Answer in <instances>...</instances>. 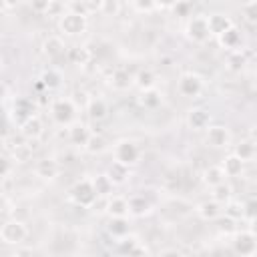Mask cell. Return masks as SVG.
I'll list each match as a JSON object with an SVG mask.
<instances>
[{
    "mask_svg": "<svg viewBox=\"0 0 257 257\" xmlns=\"http://www.w3.org/2000/svg\"><path fill=\"white\" fill-rule=\"evenodd\" d=\"M68 195H70V201H72L74 205L82 207V209H92V207L96 205V201H98L94 183H92V179H86V177H84V179H78V181L70 187Z\"/></svg>",
    "mask_w": 257,
    "mask_h": 257,
    "instance_id": "6da1fadb",
    "label": "cell"
},
{
    "mask_svg": "<svg viewBox=\"0 0 257 257\" xmlns=\"http://www.w3.org/2000/svg\"><path fill=\"white\" fill-rule=\"evenodd\" d=\"M50 116L60 126H72L76 118V104L68 96H60L50 104Z\"/></svg>",
    "mask_w": 257,
    "mask_h": 257,
    "instance_id": "7a4b0ae2",
    "label": "cell"
},
{
    "mask_svg": "<svg viewBox=\"0 0 257 257\" xmlns=\"http://www.w3.org/2000/svg\"><path fill=\"white\" fill-rule=\"evenodd\" d=\"M112 153H114V161L120 163V165H124V167H133L141 159V147L133 139H120V141H116Z\"/></svg>",
    "mask_w": 257,
    "mask_h": 257,
    "instance_id": "3957f363",
    "label": "cell"
},
{
    "mask_svg": "<svg viewBox=\"0 0 257 257\" xmlns=\"http://www.w3.org/2000/svg\"><path fill=\"white\" fill-rule=\"evenodd\" d=\"M185 34L195 44H205L211 38V30L207 24V14H195L185 24Z\"/></svg>",
    "mask_w": 257,
    "mask_h": 257,
    "instance_id": "277c9868",
    "label": "cell"
},
{
    "mask_svg": "<svg viewBox=\"0 0 257 257\" xmlns=\"http://www.w3.org/2000/svg\"><path fill=\"white\" fill-rule=\"evenodd\" d=\"M86 26H88V16H80L70 10H66L58 18V30L62 36H80L82 32H86Z\"/></svg>",
    "mask_w": 257,
    "mask_h": 257,
    "instance_id": "5b68a950",
    "label": "cell"
},
{
    "mask_svg": "<svg viewBox=\"0 0 257 257\" xmlns=\"http://www.w3.org/2000/svg\"><path fill=\"white\" fill-rule=\"evenodd\" d=\"M28 237V229L18 219H6L0 227V239L6 245H20Z\"/></svg>",
    "mask_w": 257,
    "mask_h": 257,
    "instance_id": "8992f818",
    "label": "cell"
},
{
    "mask_svg": "<svg viewBox=\"0 0 257 257\" xmlns=\"http://www.w3.org/2000/svg\"><path fill=\"white\" fill-rule=\"evenodd\" d=\"M203 88H205V82H203V78L197 72H185L177 80V92L181 96H185V98H197V96H201Z\"/></svg>",
    "mask_w": 257,
    "mask_h": 257,
    "instance_id": "52a82bcc",
    "label": "cell"
},
{
    "mask_svg": "<svg viewBox=\"0 0 257 257\" xmlns=\"http://www.w3.org/2000/svg\"><path fill=\"white\" fill-rule=\"evenodd\" d=\"M10 118L20 126V124H24L28 118H32L34 114H36V108H34V102L30 100V98H26V96H16L14 98V102H12V106H10Z\"/></svg>",
    "mask_w": 257,
    "mask_h": 257,
    "instance_id": "ba28073f",
    "label": "cell"
},
{
    "mask_svg": "<svg viewBox=\"0 0 257 257\" xmlns=\"http://www.w3.org/2000/svg\"><path fill=\"white\" fill-rule=\"evenodd\" d=\"M205 145L211 149H227L231 145V131L225 124H211L205 131Z\"/></svg>",
    "mask_w": 257,
    "mask_h": 257,
    "instance_id": "9c48e42d",
    "label": "cell"
},
{
    "mask_svg": "<svg viewBox=\"0 0 257 257\" xmlns=\"http://www.w3.org/2000/svg\"><path fill=\"white\" fill-rule=\"evenodd\" d=\"M231 243L239 257H253L257 253V237H253L249 231H237Z\"/></svg>",
    "mask_w": 257,
    "mask_h": 257,
    "instance_id": "30bf717a",
    "label": "cell"
},
{
    "mask_svg": "<svg viewBox=\"0 0 257 257\" xmlns=\"http://www.w3.org/2000/svg\"><path fill=\"white\" fill-rule=\"evenodd\" d=\"M187 126L191 131H207L211 126V112L205 106H193L187 112Z\"/></svg>",
    "mask_w": 257,
    "mask_h": 257,
    "instance_id": "8fae6325",
    "label": "cell"
},
{
    "mask_svg": "<svg viewBox=\"0 0 257 257\" xmlns=\"http://www.w3.org/2000/svg\"><path fill=\"white\" fill-rule=\"evenodd\" d=\"M34 175L42 181H54L60 175V163L52 157H44L40 161H36L34 165Z\"/></svg>",
    "mask_w": 257,
    "mask_h": 257,
    "instance_id": "7c38bea8",
    "label": "cell"
},
{
    "mask_svg": "<svg viewBox=\"0 0 257 257\" xmlns=\"http://www.w3.org/2000/svg\"><path fill=\"white\" fill-rule=\"evenodd\" d=\"M207 24H209L211 36H217V38L221 34H225L231 26H235L233 20L229 18V14H225V12H211V14H207Z\"/></svg>",
    "mask_w": 257,
    "mask_h": 257,
    "instance_id": "4fadbf2b",
    "label": "cell"
},
{
    "mask_svg": "<svg viewBox=\"0 0 257 257\" xmlns=\"http://www.w3.org/2000/svg\"><path fill=\"white\" fill-rule=\"evenodd\" d=\"M108 84H110L114 90L122 92V90H128V88L135 84V76H133L126 68L116 66V68H112V72H110V76H108Z\"/></svg>",
    "mask_w": 257,
    "mask_h": 257,
    "instance_id": "5bb4252c",
    "label": "cell"
},
{
    "mask_svg": "<svg viewBox=\"0 0 257 257\" xmlns=\"http://www.w3.org/2000/svg\"><path fill=\"white\" fill-rule=\"evenodd\" d=\"M18 131H20L22 139H26L28 143H34V141H38V139L42 137V133H44V122H42V118H40L38 114H34V116L28 118L24 124H20Z\"/></svg>",
    "mask_w": 257,
    "mask_h": 257,
    "instance_id": "9a60e30c",
    "label": "cell"
},
{
    "mask_svg": "<svg viewBox=\"0 0 257 257\" xmlns=\"http://www.w3.org/2000/svg\"><path fill=\"white\" fill-rule=\"evenodd\" d=\"M153 211V203L147 199L145 193H135L128 197V215L133 217H145Z\"/></svg>",
    "mask_w": 257,
    "mask_h": 257,
    "instance_id": "2e32d148",
    "label": "cell"
},
{
    "mask_svg": "<svg viewBox=\"0 0 257 257\" xmlns=\"http://www.w3.org/2000/svg\"><path fill=\"white\" fill-rule=\"evenodd\" d=\"M94 133L84 124V122H74L70 128H68V141L74 145V147H80V149H86L90 137Z\"/></svg>",
    "mask_w": 257,
    "mask_h": 257,
    "instance_id": "e0dca14e",
    "label": "cell"
},
{
    "mask_svg": "<svg viewBox=\"0 0 257 257\" xmlns=\"http://www.w3.org/2000/svg\"><path fill=\"white\" fill-rule=\"evenodd\" d=\"M195 213L203 221H217L223 215V205L217 203V201H213V199H207V201H203V203H199L195 207Z\"/></svg>",
    "mask_w": 257,
    "mask_h": 257,
    "instance_id": "ac0fdd59",
    "label": "cell"
},
{
    "mask_svg": "<svg viewBox=\"0 0 257 257\" xmlns=\"http://www.w3.org/2000/svg\"><path fill=\"white\" fill-rule=\"evenodd\" d=\"M42 52L48 56V58H58L66 52V44L62 40L60 34H48L42 42Z\"/></svg>",
    "mask_w": 257,
    "mask_h": 257,
    "instance_id": "d6986e66",
    "label": "cell"
},
{
    "mask_svg": "<svg viewBox=\"0 0 257 257\" xmlns=\"http://www.w3.org/2000/svg\"><path fill=\"white\" fill-rule=\"evenodd\" d=\"M106 233L112 239H124L126 235H131V221L128 217H110L108 225H106Z\"/></svg>",
    "mask_w": 257,
    "mask_h": 257,
    "instance_id": "ffe728a7",
    "label": "cell"
},
{
    "mask_svg": "<svg viewBox=\"0 0 257 257\" xmlns=\"http://www.w3.org/2000/svg\"><path fill=\"white\" fill-rule=\"evenodd\" d=\"M108 217H128V199L120 195H110L106 199Z\"/></svg>",
    "mask_w": 257,
    "mask_h": 257,
    "instance_id": "44dd1931",
    "label": "cell"
},
{
    "mask_svg": "<svg viewBox=\"0 0 257 257\" xmlns=\"http://www.w3.org/2000/svg\"><path fill=\"white\" fill-rule=\"evenodd\" d=\"M38 80H40V84H42L46 90H56V88L62 84V72H60L58 68H54V66H48V68H44V70L40 72Z\"/></svg>",
    "mask_w": 257,
    "mask_h": 257,
    "instance_id": "7402d4cb",
    "label": "cell"
},
{
    "mask_svg": "<svg viewBox=\"0 0 257 257\" xmlns=\"http://www.w3.org/2000/svg\"><path fill=\"white\" fill-rule=\"evenodd\" d=\"M86 114H88L92 120H102V118H106V114H108V102H106L102 96L90 98L88 104H86Z\"/></svg>",
    "mask_w": 257,
    "mask_h": 257,
    "instance_id": "603a6c76",
    "label": "cell"
},
{
    "mask_svg": "<svg viewBox=\"0 0 257 257\" xmlns=\"http://www.w3.org/2000/svg\"><path fill=\"white\" fill-rule=\"evenodd\" d=\"M221 169L225 171L227 177H241L243 175V169H245V163L235 155V153H229L223 161H221Z\"/></svg>",
    "mask_w": 257,
    "mask_h": 257,
    "instance_id": "cb8c5ba5",
    "label": "cell"
},
{
    "mask_svg": "<svg viewBox=\"0 0 257 257\" xmlns=\"http://www.w3.org/2000/svg\"><path fill=\"white\" fill-rule=\"evenodd\" d=\"M225 179H227V175H225V171L221 169V165H211V167H207V169L203 171V183H205L209 189H213V187H217V185H223Z\"/></svg>",
    "mask_w": 257,
    "mask_h": 257,
    "instance_id": "d4e9b609",
    "label": "cell"
},
{
    "mask_svg": "<svg viewBox=\"0 0 257 257\" xmlns=\"http://www.w3.org/2000/svg\"><path fill=\"white\" fill-rule=\"evenodd\" d=\"M241 30L237 28V26H231L225 34H221L219 36V44L223 46V48H227L229 52H233V50H239V46H241Z\"/></svg>",
    "mask_w": 257,
    "mask_h": 257,
    "instance_id": "484cf974",
    "label": "cell"
},
{
    "mask_svg": "<svg viewBox=\"0 0 257 257\" xmlns=\"http://www.w3.org/2000/svg\"><path fill=\"white\" fill-rule=\"evenodd\" d=\"M161 102H163V94H161V90H157V88L143 90L141 96H139V104H141L143 108H147V110H155V108H159Z\"/></svg>",
    "mask_w": 257,
    "mask_h": 257,
    "instance_id": "4316f807",
    "label": "cell"
},
{
    "mask_svg": "<svg viewBox=\"0 0 257 257\" xmlns=\"http://www.w3.org/2000/svg\"><path fill=\"white\" fill-rule=\"evenodd\" d=\"M106 175H108V179L112 181V185H122V183H126L128 177H131V167H124V165L112 161V165L106 169Z\"/></svg>",
    "mask_w": 257,
    "mask_h": 257,
    "instance_id": "83f0119b",
    "label": "cell"
},
{
    "mask_svg": "<svg viewBox=\"0 0 257 257\" xmlns=\"http://www.w3.org/2000/svg\"><path fill=\"white\" fill-rule=\"evenodd\" d=\"M233 153H235L243 163H247V161H253V159L257 157V145H255L251 139H245V141H241V143L235 145Z\"/></svg>",
    "mask_w": 257,
    "mask_h": 257,
    "instance_id": "f1b7e54d",
    "label": "cell"
},
{
    "mask_svg": "<svg viewBox=\"0 0 257 257\" xmlns=\"http://www.w3.org/2000/svg\"><path fill=\"white\" fill-rule=\"evenodd\" d=\"M92 183H94V189H96V195H98V199L102 197V199H108L110 195H112V181L108 179V175L106 173H98V175H94L92 177Z\"/></svg>",
    "mask_w": 257,
    "mask_h": 257,
    "instance_id": "f546056e",
    "label": "cell"
},
{
    "mask_svg": "<svg viewBox=\"0 0 257 257\" xmlns=\"http://www.w3.org/2000/svg\"><path fill=\"white\" fill-rule=\"evenodd\" d=\"M155 82H157V76H155V72H153L151 68H143V70H139V74L135 76V84L141 88V92L155 88Z\"/></svg>",
    "mask_w": 257,
    "mask_h": 257,
    "instance_id": "4dcf8cb0",
    "label": "cell"
},
{
    "mask_svg": "<svg viewBox=\"0 0 257 257\" xmlns=\"http://www.w3.org/2000/svg\"><path fill=\"white\" fill-rule=\"evenodd\" d=\"M231 197H233V189H231V185H227V183L217 185V187L211 189V199L217 201V203H221L223 207L231 201Z\"/></svg>",
    "mask_w": 257,
    "mask_h": 257,
    "instance_id": "1f68e13d",
    "label": "cell"
},
{
    "mask_svg": "<svg viewBox=\"0 0 257 257\" xmlns=\"http://www.w3.org/2000/svg\"><path fill=\"white\" fill-rule=\"evenodd\" d=\"M245 64H247V54H245L241 48L227 54V68H229V70L237 72V70H241Z\"/></svg>",
    "mask_w": 257,
    "mask_h": 257,
    "instance_id": "d6a6232c",
    "label": "cell"
},
{
    "mask_svg": "<svg viewBox=\"0 0 257 257\" xmlns=\"http://www.w3.org/2000/svg\"><path fill=\"white\" fill-rule=\"evenodd\" d=\"M68 58H70L74 64H86V62L90 60V52H88V48H84V46H72V48L68 50Z\"/></svg>",
    "mask_w": 257,
    "mask_h": 257,
    "instance_id": "836d02e7",
    "label": "cell"
},
{
    "mask_svg": "<svg viewBox=\"0 0 257 257\" xmlns=\"http://www.w3.org/2000/svg\"><path fill=\"white\" fill-rule=\"evenodd\" d=\"M223 213H225V217H229V219H233V221H239V219H243V203H237V201L231 199V201L225 205Z\"/></svg>",
    "mask_w": 257,
    "mask_h": 257,
    "instance_id": "e575fe53",
    "label": "cell"
},
{
    "mask_svg": "<svg viewBox=\"0 0 257 257\" xmlns=\"http://www.w3.org/2000/svg\"><path fill=\"white\" fill-rule=\"evenodd\" d=\"M241 14L249 24H257V0L241 4Z\"/></svg>",
    "mask_w": 257,
    "mask_h": 257,
    "instance_id": "d590c367",
    "label": "cell"
},
{
    "mask_svg": "<svg viewBox=\"0 0 257 257\" xmlns=\"http://www.w3.org/2000/svg\"><path fill=\"white\" fill-rule=\"evenodd\" d=\"M106 149V141H104V137L102 135H92L90 137V141H88V145H86V151L88 153H102Z\"/></svg>",
    "mask_w": 257,
    "mask_h": 257,
    "instance_id": "8d00e7d4",
    "label": "cell"
},
{
    "mask_svg": "<svg viewBox=\"0 0 257 257\" xmlns=\"http://www.w3.org/2000/svg\"><path fill=\"white\" fill-rule=\"evenodd\" d=\"M243 219L247 221L257 219V197H251L243 203Z\"/></svg>",
    "mask_w": 257,
    "mask_h": 257,
    "instance_id": "74e56055",
    "label": "cell"
},
{
    "mask_svg": "<svg viewBox=\"0 0 257 257\" xmlns=\"http://www.w3.org/2000/svg\"><path fill=\"white\" fill-rule=\"evenodd\" d=\"M137 12H145V14H149V12H153V10H157V8H163L161 4H157V2H151V0H137V2H133L131 4Z\"/></svg>",
    "mask_w": 257,
    "mask_h": 257,
    "instance_id": "f35d334b",
    "label": "cell"
},
{
    "mask_svg": "<svg viewBox=\"0 0 257 257\" xmlns=\"http://www.w3.org/2000/svg\"><path fill=\"white\" fill-rule=\"evenodd\" d=\"M118 10H120V4L118 2H110V0H102L100 2V14H104V16H116L118 14Z\"/></svg>",
    "mask_w": 257,
    "mask_h": 257,
    "instance_id": "ab89813d",
    "label": "cell"
},
{
    "mask_svg": "<svg viewBox=\"0 0 257 257\" xmlns=\"http://www.w3.org/2000/svg\"><path fill=\"white\" fill-rule=\"evenodd\" d=\"M66 10L74 12V14H80V16H88L90 14V8H88V2H66Z\"/></svg>",
    "mask_w": 257,
    "mask_h": 257,
    "instance_id": "60d3db41",
    "label": "cell"
},
{
    "mask_svg": "<svg viewBox=\"0 0 257 257\" xmlns=\"http://www.w3.org/2000/svg\"><path fill=\"white\" fill-rule=\"evenodd\" d=\"M173 12L177 16H191V10H193V4L191 2H177V4H171Z\"/></svg>",
    "mask_w": 257,
    "mask_h": 257,
    "instance_id": "b9f144b4",
    "label": "cell"
},
{
    "mask_svg": "<svg viewBox=\"0 0 257 257\" xmlns=\"http://www.w3.org/2000/svg\"><path fill=\"white\" fill-rule=\"evenodd\" d=\"M124 257H151V253H149V249L139 241V243H137V245H135V247H133Z\"/></svg>",
    "mask_w": 257,
    "mask_h": 257,
    "instance_id": "7bdbcfd3",
    "label": "cell"
},
{
    "mask_svg": "<svg viewBox=\"0 0 257 257\" xmlns=\"http://www.w3.org/2000/svg\"><path fill=\"white\" fill-rule=\"evenodd\" d=\"M159 257H183V253L179 249H163L159 253Z\"/></svg>",
    "mask_w": 257,
    "mask_h": 257,
    "instance_id": "ee69618b",
    "label": "cell"
},
{
    "mask_svg": "<svg viewBox=\"0 0 257 257\" xmlns=\"http://www.w3.org/2000/svg\"><path fill=\"white\" fill-rule=\"evenodd\" d=\"M253 237H257V219H253V221H249V229H247Z\"/></svg>",
    "mask_w": 257,
    "mask_h": 257,
    "instance_id": "f6af8a7d",
    "label": "cell"
},
{
    "mask_svg": "<svg viewBox=\"0 0 257 257\" xmlns=\"http://www.w3.org/2000/svg\"><path fill=\"white\" fill-rule=\"evenodd\" d=\"M249 139H251V141H253V143L257 145V122H255V124L251 126V133H249Z\"/></svg>",
    "mask_w": 257,
    "mask_h": 257,
    "instance_id": "bcb514c9",
    "label": "cell"
},
{
    "mask_svg": "<svg viewBox=\"0 0 257 257\" xmlns=\"http://www.w3.org/2000/svg\"><path fill=\"white\" fill-rule=\"evenodd\" d=\"M8 257H24V255H20V253H14V255H8Z\"/></svg>",
    "mask_w": 257,
    "mask_h": 257,
    "instance_id": "7dc6e473",
    "label": "cell"
},
{
    "mask_svg": "<svg viewBox=\"0 0 257 257\" xmlns=\"http://www.w3.org/2000/svg\"><path fill=\"white\" fill-rule=\"evenodd\" d=\"M255 76H257V66H255Z\"/></svg>",
    "mask_w": 257,
    "mask_h": 257,
    "instance_id": "c3c4849f",
    "label": "cell"
}]
</instances>
